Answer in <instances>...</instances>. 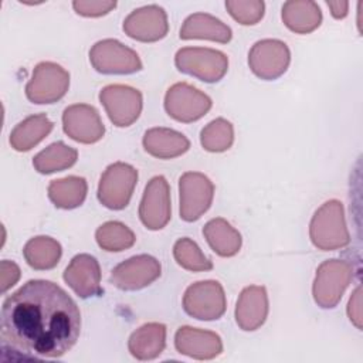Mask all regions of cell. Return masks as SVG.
<instances>
[{
	"label": "cell",
	"instance_id": "cell-1",
	"mask_svg": "<svg viewBox=\"0 0 363 363\" xmlns=\"http://www.w3.org/2000/svg\"><path fill=\"white\" fill-rule=\"evenodd\" d=\"M81 313L57 284L31 279L1 306L0 339L4 352L27 359H55L78 340Z\"/></svg>",
	"mask_w": 363,
	"mask_h": 363
},
{
	"label": "cell",
	"instance_id": "cell-2",
	"mask_svg": "<svg viewBox=\"0 0 363 363\" xmlns=\"http://www.w3.org/2000/svg\"><path fill=\"white\" fill-rule=\"evenodd\" d=\"M309 237L312 244L322 251L339 250L350 242L343 206L339 200H329L316 210L311 220Z\"/></svg>",
	"mask_w": 363,
	"mask_h": 363
},
{
	"label": "cell",
	"instance_id": "cell-3",
	"mask_svg": "<svg viewBox=\"0 0 363 363\" xmlns=\"http://www.w3.org/2000/svg\"><path fill=\"white\" fill-rule=\"evenodd\" d=\"M353 278V268L343 259L323 261L318 269L312 286L315 302L320 308H335Z\"/></svg>",
	"mask_w": 363,
	"mask_h": 363
},
{
	"label": "cell",
	"instance_id": "cell-4",
	"mask_svg": "<svg viewBox=\"0 0 363 363\" xmlns=\"http://www.w3.org/2000/svg\"><path fill=\"white\" fill-rule=\"evenodd\" d=\"M179 71L193 75L204 82L220 81L228 69V58L224 52L213 48L184 47L176 52Z\"/></svg>",
	"mask_w": 363,
	"mask_h": 363
},
{
	"label": "cell",
	"instance_id": "cell-5",
	"mask_svg": "<svg viewBox=\"0 0 363 363\" xmlns=\"http://www.w3.org/2000/svg\"><path fill=\"white\" fill-rule=\"evenodd\" d=\"M138 182V170L123 162L112 163L102 173L98 186L99 201L111 210H122L129 204Z\"/></svg>",
	"mask_w": 363,
	"mask_h": 363
},
{
	"label": "cell",
	"instance_id": "cell-6",
	"mask_svg": "<svg viewBox=\"0 0 363 363\" xmlns=\"http://www.w3.org/2000/svg\"><path fill=\"white\" fill-rule=\"evenodd\" d=\"M69 74L61 65L44 61L35 65L26 85V95L34 104H54L68 91Z\"/></svg>",
	"mask_w": 363,
	"mask_h": 363
},
{
	"label": "cell",
	"instance_id": "cell-7",
	"mask_svg": "<svg viewBox=\"0 0 363 363\" xmlns=\"http://www.w3.org/2000/svg\"><path fill=\"white\" fill-rule=\"evenodd\" d=\"M183 309L199 320H214L225 312V294L220 282L207 279L190 285L183 296Z\"/></svg>",
	"mask_w": 363,
	"mask_h": 363
},
{
	"label": "cell",
	"instance_id": "cell-8",
	"mask_svg": "<svg viewBox=\"0 0 363 363\" xmlns=\"http://www.w3.org/2000/svg\"><path fill=\"white\" fill-rule=\"evenodd\" d=\"M89 61L102 74H133L142 69L136 51L112 38L95 43L89 51Z\"/></svg>",
	"mask_w": 363,
	"mask_h": 363
},
{
	"label": "cell",
	"instance_id": "cell-9",
	"mask_svg": "<svg viewBox=\"0 0 363 363\" xmlns=\"http://www.w3.org/2000/svg\"><path fill=\"white\" fill-rule=\"evenodd\" d=\"M180 217L184 221L199 220L211 206L214 184L203 173L187 172L179 180Z\"/></svg>",
	"mask_w": 363,
	"mask_h": 363
},
{
	"label": "cell",
	"instance_id": "cell-10",
	"mask_svg": "<svg viewBox=\"0 0 363 363\" xmlns=\"http://www.w3.org/2000/svg\"><path fill=\"white\" fill-rule=\"evenodd\" d=\"M99 101L104 105L111 122L119 128L130 126L142 112V94L128 85L112 84L99 92Z\"/></svg>",
	"mask_w": 363,
	"mask_h": 363
},
{
	"label": "cell",
	"instance_id": "cell-11",
	"mask_svg": "<svg viewBox=\"0 0 363 363\" xmlns=\"http://www.w3.org/2000/svg\"><path fill=\"white\" fill-rule=\"evenodd\" d=\"M210 108L211 99L186 82L172 85L164 96L166 112L179 122H194L203 118Z\"/></svg>",
	"mask_w": 363,
	"mask_h": 363
},
{
	"label": "cell",
	"instance_id": "cell-12",
	"mask_svg": "<svg viewBox=\"0 0 363 363\" xmlns=\"http://www.w3.org/2000/svg\"><path fill=\"white\" fill-rule=\"evenodd\" d=\"M291 52L288 45L275 38L257 41L248 54V65L251 71L261 79H277L289 65Z\"/></svg>",
	"mask_w": 363,
	"mask_h": 363
},
{
	"label": "cell",
	"instance_id": "cell-13",
	"mask_svg": "<svg viewBox=\"0 0 363 363\" xmlns=\"http://www.w3.org/2000/svg\"><path fill=\"white\" fill-rule=\"evenodd\" d=\"M160 277L159 261L147 254L132 257L118 264L111 274V284L122 291H138Z\"/></svg>",
	"mask_w": 363,
	"mask_h": 363
},
{
	"label": "cell",
	"instance_id": "cell-14",
	"mask_svg": "<svg viewBox=\"0 0 363 363\" xmlns=\"http://www.w3.org/2000/svg\"><path fill=\"white\" fill-rule=\"evenodd\" d=\"M170 189L163 176H155L145 189L139 217L149 230H160L170 220Z\"/></svg>",
	"mask_w": 363,
	"mask_h": 363
},
{
	"label": "cell",
	"instance_id": "cell-15",
	"mask_svg": "<svg viewBox=\"0 0 363 363\" xmlns=\"http://www.w3.org/2000/svg\"><path fill=\"white\" fill-rule=\"evenodd\" d=\"M64 132L79 143H95L102 139L105 126L98 111L86 104H75L62 113Z\"/></svg>",
	"mask_w": 363,
	"mask_h": 363
},
{
	"label": "cell",
	"instance_id": "cell-16",
	"mask_svg": "<svg viewBox=\"0 0 363 363\" xmlns=\"http://www.w3.org/2000/svg\"><path fill=\"white\" fill-rule=\"evenodd\" d=\"M123 31L138 41H159L169 31L166 11L156 4L136 9L125 18Z\"/></svg>",
	"mask_w": 363,
	"mask_h": 363
},
{
	"label": "cell",
	"instance_id": "cell-17",
	"mask_svg": "<svg viewBox=\"0 0 363 363\" xmlns=\"http://www.w3.org/2000/svg\"><path fill=\"white\" fill-rule=\"evenodd\" d=\"M174 346L179 353L197 359H214L223 352L221 337L211 330L182 326L174 335Z\"/></svg>",
	"mask_w": 363,
	"mask_h": 363
},
{
	"label": "cell",
	"instance_id": "cell-18",
	"mask_svg": "<svg viewBox=\"0 0 363 363\" xmlns=\"http://www.w3.org/2000/svg\"><path fill=\"white\" fill-rule=\"evenodd\" d=\"M64 281L79 298L101 294V268L95 257L89 254L75 255L64 271Z\"/></svg>",
	"mask_w": 363,
	"mask_h": 363
},
{
	"label": "cell",
	"instance_id": "cell-19",
	"mask_svg": "<svg viewBox=\"0 0 363 363\" xmlns=\"http://www.w3.org/2000/svg\"><path fill=\"white\" fill-rule=\"evenodd\" d=\"M268 315V294L261 285L244 288L235 306V322L242 330H257Z\"/></svg>",
	"mask_w": 363,
	"mask_h": 363
},
{
	"label": "cell",
	"instance_id": "cell-20",
	"mask_svg": "<svg viewBox=\"0 0 363 363\" xmlns=\"http://www.w3.org/2000/svg\"><path fill=\"white\" fill-rule=\"evenodd\" d=\"M145 150L159 159H173L186 153L190 147L189 139L169 128H152L143 136Z\"/></svg>",
	"mask_w": 363,
	"mask_h": 363
},
{
	"label": "cell",
	"instance_id": "cell-21",
	"mask_svg": "<svg viewBox=\"0 0 363 363\" xmlns=\"http://www.w3.org/2000/svg\"><path fill=\"white\" fill-rule=\"evenodd\" d=\"M231 28L221 20L207 13H194L189 16L180 28L182 40L203 38L225 44L231 40Z\"/></svg>",
	"mask_w": 363,
	"mask_h": 363
},
{
	"label": "cell",
	"instance_id": "cell-22",
	"mask_svg": "<svg viewBox=\"0 0 363 363\" xmlns=\"http://www.w3.org/2000/svg\"><path fill=\"white\" fill-rule=\"evenodd\" d=\"M166 346V326L150 322L136 329L128 342L129 352L139 360H152L157 357Z\"/></svg>",
	"mask_w": 363,
	"mask_h": 363
},
{
	"label": "cell",
	"instance_id": "cell-23",
	"mask_svg": "<svg viewBox=\"0 0 363 363\" xmlns=\"http://www.w3.org/2000/svg\"><path fill=\"white\" fill-rule=\"evenodd\" d=\"M282 21L294 33L308 34L322 23V11L315 1L291 0L282 6Z\"/></svg>",
	"mask_w": 363,
	"mask_h": 363
},
{
	"label": "cell",
	"instance_id": "cell-24",
	"mask_svg": "<svg viewBox=\"0 0 363 363\" xmlns=\"http://www.w3.org/2000/svg\"><path fill=\"white\" fill-rule=\"evenodd\" d=\"M54 123L47 115H31L16 125L10 133V145L17 152H27L38 145L51 130Z\"/></svg>",
	"mask_w": 363,
	"mask_h": 363
},
{
	"label": "cell",
	"instance_id": "cell-25",
	"mask_svg": "<svg viewBox=\"0 0 363 363\" xmlns=\"http://www.w3.org/2000/svg\"><path fill=\"white\" fill-rule=\"evenodd\" d=\"M203 234L211 250L220 257H233L241 248V234L224 218L210 220L204 225Z\"/></svg>",
	"mask_w": 363,
	"mask_h": 363
},
{
	"label": "cell",
	"instance_id": "cell-26",
	"mask_svg": "<svg viewBox=\"0 0 363 363\" xmlns=\"http://www.w3.org/2000/svg\"><path fill=\"white\" fill-rule=\"evenodd\" d=\"M86 180L78 176H68L52 180L48 184V197L60 208H75L82 204L86 197Z\"/></svg>",
	"mask_w": 363,
	"mask_h": 363
},
{
	"label": "cell",
	"instance_id": "cell-27",
	"mask_svg": "<svg viewBox=\"0 0 363 363\" xmlns=\"http://www.w3.org/2000/svg\"><path fill=\"white\" fill-rule=\"evenodd\" d=\"M61 252L60 242L47 235H38L28 240L23 250L27 264L40 271L54 268L61 258Z\"/></svg>",
	"mask_w": 363,
	"mask_h": 363
},
{
	"label": "cell",
	"instance_id": "cell-28",
	"mask_svg": "<svg viewBox=\"0 0 363 363\" xmlns=\"http://www.w3.org/2000/svg\"><path fill=\"white\" fill-rule=\"evenodd\" d=\"M77 159L78 152L75 149L67 146L64 142H55L38 152L33 159V164L38 173L48 174L71 167Z\"/></svg>",
	"mask_w": 363,
	"mask_h": 363
},
{
	"label": "cell",
	"instance_id": "cell-29",
	"mask_svg": "<svg viewBox=\"0 0 363 363\" xmlns=\"http://www.w3.org/2000/svg\"><path fill=\"white\" fill-rule=\"evenodd\" d=\"M95 238L102 250L112 252L130 248L136 241L133 231L119 221H108L102 224L96 230Z\"/></svg>",
	"mask_w": 363,
	"mask_h": 363
},
{
	"label": "cell",
	"instance_id": "cell-30",
	"mask_svg": "<svg viewBox=\"0 0 363 363\" xmlns=\"http://www.w3.org/2000/svg\"><path fill=\"white\" fill-rule=\"evenodd\" d=\"M201 146L208 152H224L234 142V129L231 122L224 118H217L207 123L200 133Z\"/></svg>",
	"mask_w": 363,
	"mask_h": 363
},
{
	"label": "cell",
	"instance_id": "cell-31",
	"mask_svg": "<svg viewBox=\"0 0 363 363\" xmlns=\"http://www.w3.org/2000/svg\"><path fill=\"white\" fill-rule=\"evenodd\" d=\"M173 255L176 262L187 271H210L213 268L210 258H207L199 245L187 237L176 241Z\"/></svg>",
	"mask_w": 363,
	"mask_h": 363
},
{
	"label": "cell",
	"instance_id": "cell-32",
	"mask_svg": "<svg viewBox=\"0 0 363 363\" xmlns=\"http://www.w3.org/2000/svg\"><path fill=\"white\" fill-rule=\"evenodd\" d=\"M225 7L231 17L244 26L257 24L265 10L264 1L259 0H228L225 1Z\"/></svg>",
	"mask_w": 363,
	"mask_h": 363
},
{
	"label": "cell",
	"instance_id": "cell-33",
	"mask_svg": "<svg viewBox=\"0 0 363 363\" xmlns=\"http://www.w3.org/2000/svg\"><path fill=\"white\" fill-rule=\"evenodd\" d=\"M74 10L85 17H99L116 7V1L106 0H77L72 3Z\"/></svg>",
	"mask_w": 363,
	"mask_h": 363
},
{
	"label": "cell",
	"instance_id": "cell-34",
	"mask_svg": "<svg viewBox=\"0 0 363 363\" xmlns=\"http://www.w3.org/2000/svg\"><path fill=\"white\" fill-rule=\"evenodd\" d=\"M20 278V268L16 262L3 259L0 262V279H1V292L10 289Z\"/></svg>",
	"mask_w": 363,
	"mask_h": 363
},
{
	"label": "cell",
	"instance_id": "cell-35",
	"mask_svg": "<svg viewBox=\"0 0 363 363\" xmlns=\"http://www.w3.org/2000/svg\"><path fill=\"white\" fill-rule=\"evenodd\" d=\"M347 315L350 322L357 328L362 329V288L357 286L352 294L347 305Z\"/></svg>",
	"mask_w": 363,
	"mask_h": 363
},
{
	"label": "cell",
	"instance_id": "cell-36",
	"mask_svg": "<svg viewBox=\"0 0 363 363\" xmlns=\"http://www.w3.org/2000/svg\"><path fill=\"white\" fill-rule=\"evenodd\" d=\"M326 4L330 9V13L335 18H343L347 14V9H349L347 1H328Z\"/></svg>",
	"mask_w": 363,
	"mask_h": 363
}]
</instances>
